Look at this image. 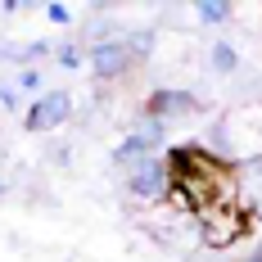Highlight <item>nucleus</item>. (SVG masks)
Here are the masks:
<instances>
[{
	"label": "nucleus",
	"instance_id": "nucleus-1",
	"mask_svg": "<svg viewBox=\"0 0 262 262\" xmlns=\"http://www.w3.org/2000/svg\"><path fill=\"white\" fill-rule=\"evenodd\" d=\"M127 185H131V194H140V199H167V190H172L167 158H140L136 167H127Z\"/></svg>",
	"mask_w": 262,
	"mask_h": 262
},
{
	"label": "nucleus",
	"instance_id": "nucleus-2",
	"mask_svg": "<svg viewBox=\"0 0 262 262\" xmlns=\"http://www.w3.org/2000/svg\"><path fill=\"white\" fill-rule=\"evenodd\" d=\"M158 145H163V122H158V118H149L145 127H136L127 140L113 149V163H118V167H136L140 158H154Z\"/></svg>",
	"mask_w": 262,
	"mask_h": 262
},
{
	"label": "nucleus",
	"instance_id": "nucleus-3",
	"mask_svg": "<svg viewBox=\"0 0 262 262\" xmlns=\"http://www.w3.org/2000/svg\"><path fill=\"white\" fill-rule=\"evenodd\" d=\"M68 118H73V95L68 91H50V95H41L27 108V131H50L59 122H68Z\"/></svg>",
	"mask_w": 262,
	"mask_h": 262
},
{
	"label": "nucleus",
	"instance_id": "nucleus-4",
	"mask_svg": "<svg viewBox=\"0 0 262 262\" xmlns=\"http://www.w3.org/2000/svg\"><path fill=\"white\" fill-rule=\"evenodd\" d=\"M235 204H222V208H212V212H204V239L208 244H235L239 235H244V217H235Z\"/></svg>",
	"mask_w": 262,
	"mask_h": 262
},
{
	"label": "nucleus",
	"instance_id": "nucleus-5",
	"mask_svg": "<svg viewBox=\"0 0 262 262\" xmlns=\"http://www.w3.org/2000/svg\"><path fill=\"white\" fill-rule=\"evenodd\" d=\"M91 68H95V77L113 81V77H122L131 68V50L122 41H100V46L91 50Z\"/></svg>",
	"mask_w": 262,
	"mask_h": 262
},
{
	"label": "nucleus",
	"instance_id": "nucleus-6",
	"mask_svg": "<svg viewBox=\"0 0 262 262\" xmlns=\"http://www.w3.org/2000/svg\"><path fill=\"white\" fill-rule=\"evenodd\" d=\"M190 108H194V100H190L185 91H154L149 104H145V113L163 122V118H177V113H190Z\"/></svg>",
	"mask_w": 262,
	"mask_h": 262
},
{
	"label": "nucleus",
	"instance_id": "nucleus-7",
	"mask_svg": "<svg viewBox=\"0 0 262 262\" xmlns=\"http://www.w3.org/2000/svg\"><path fill=\"white\" fill-rule=\"evenodd\" d=\"M235 63H239V54L231 50L226 41H217V46H212V68H217V73H235Z\"/></svg>",
	"mask_w": 262,
	"mask_h": 262
},
{
	"label": "nucleus",
	"instance_id": "nucleus-8",
	"mask_svg": "<svg viewBox=\"0 0 262 262\" xmlns=\"http://www.w3.org/2000/svg\"><path fill=\"white\" fill-rule=\"evenodd\" d=\"M199 18H204V23H222V18H231V5H222V0H199Z\"/></svg>",
	"mask_w": 262,
	"mask_h": 262
},
{
	"label": "nucleus",
	"instance_id": "nucleus-9",
	"mask_svg": "<svg viewBox=\"0 0 262 262\" xmlns=\"http://www.w3.org/2000/svg\"><path fill=\"white\" fill-rule=\"evenodd\" d=\"M122 46L131 50V59H140V54H149V46H154V32H136V36L122 41Z\"/></svg>",
	"mask_w": 262,
	"mask_h": 262
},
{
	"label": "nucleus",
	"instance_id": "nucleus-10",
	"mask_svg": "<svg viewBox=\"0 0 262 262\" xmlns=\"http://www.w3.org/2000/svg\"><path fill=\"white\" fill-rule=\"evenodd\" d=\"M59 63H63V68H77L81 50H77V46H59Z\"/></svg>",
	"mask_w": 262,
	"mask_h": 262
},
{
	"label": "nucleus",
	"instance_id": "nucleus-11",
	"mask_svg": "<svg viewBox=\"0 0 262 262\" xmlns=\"http://www.w3.org/2000/svg\"><path fill=\"white\" fill-rule=\"evenodd\" d=\"M46 18H50V23H68L73 14H68V5H46Z\"/></svg>",
	"mask_w": 262,
	"mask_h": 262
},
{
	"label": "nucleus",
	"instance_id": "nucleus-12",
	"mask_svg": "<svg viewBox=\"0 0 262 262\" xmlns=\"http://www.w3.org/2000/svg\"><path fill=\"white\" fill-rule=\"evenodd\" d=\"M253 262H262V258H253Z\"/></svg>",
	"mask_w": 262,
	"mask_h": 262
}]
</instances>
